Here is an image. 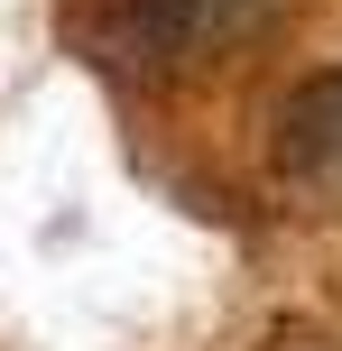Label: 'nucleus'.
<instances>
[{
    "label": "nucleus",
    "instance_id": "f257e3e1",
    "mask_svg": "<svg viewBox=\"0 0 342 351\" xmlns=\"http://www.w3.org/2000/svg\"><path fill=\"white\" fill-rule=\"evenodd\" d=\"M287 0H121V37L148 65H213V56L250 47Z\"/></svg>",
    "mask_w": 342,
    "mask_h": 351
},
{
    "label": "nucleus",
    "instance_id": "f03ea898",
    "mask_svg": "<svg viewBox=\"0 0 342 351\" xmlns=\"http://www.w3.org/2000/svg\"><path fill=\"white\" fill-rule=\"evenodd\" d=\"M278 158L306 167V176H333L342 167V65L315 74V84L278 111Z\"/></svg>",
    "mask_w": 342,
    "mask_h": 351
}]
</instances>
